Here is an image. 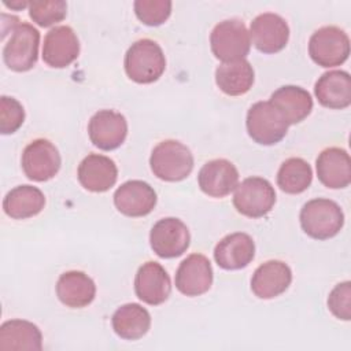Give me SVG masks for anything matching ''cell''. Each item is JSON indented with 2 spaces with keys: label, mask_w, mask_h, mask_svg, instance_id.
<instances>
[{
  "label": "cell",
  "mask_w": 351,
  "mask_h": 351,
  "mask_svg": "<svg viewBox=\"0 0 351 351\" xmlns=\"http://www.w3.org/2000/svg\"><path fill=\"white\" fill-rule=\"evenodd\" d=\"M300 226L303 232L315 240L335 237L344 225V214L340 206L324 197L308 200L300 210Z\"/></svg>",
  "instance_id": "1"
},
{
  "label": "cell",
  "mask_w": 351,
  "mask_h": 351,
  "mask_svg": "<svg viewBox=\"0 0 351 351\" xmlns=\"http://www.w3.org/2000/svg\"><path fill=\"white\" fill-rule=\"evenodd\" d=\"M126 75L137 84H152L160 78L166 69V59L158 43L141 38L133 43L125 53Z\"/></svg>",
  "instance_id": "2"
},
{
  "label": "cell",
  "mask_w": 351,
  "mask_h": 351,
  "mask_svg": "<svg viewBox=\"0 0 351 351\" xmlns=\"http://www.w3.org/2000/svg\"><path fill=\"white\" fill-rule=\"evenodd\" d=\"M149 166L159 180L177 182L185 180L193 169L191 149L177 140H163L154 147Z\"/></svg>",
  "instance_id": "3"
},
{
  "label": "cell",
  "mask_w": 351,
  "mask_h": 351,
  "mask_svg": "<svg viewBox=\"0 0 351 351\" xmlns=\"http://www.w3.org/2000/svg\"><path fill=\"white\" fill-rule=\"evenodd\" d=\"M40 32L30 23L19 22L3 48L5 66L16 73L32 70L38 59Z\"/></svg>",
  "instance_id": "4"
},
{
  "label": "cell",
  "mask_w": 351,
  "mask_h": 351,
  "mask_svg": "<svg viewBox=\"0 0 351 351\" xmlns=\"http://www.w3.org/2000/svg\"><path fill=\"white\" fill-rule=\"evenodd\" d=\"M245 126L248 136L261 145L280 143L289 128L285 118L270 101L254 103L247 111Z\"/></svg>",
  "instance_id": "5"
},
{
  "label": "cell",
  "mask_w": 351,
  "mask_h": 351,
  "mask_svg": "<svg viewBox=\"0 0 351 351\" xmlns=\"http://www.w3.org/2000/svg\"><path fill=\"white\" fill-rule=\"evenodd\" d=\"M214 56L222 63L244 59L251 47L250 33L240 19H225L217 23L210 34Z\"/></svg>",
  "instance_id": "6"
},
{
  "label": "cell",
  "mask_w": 351,
  "mask_h": 351,
  "mask_svg": "<svg viewBox=\"0 0 351 351\" xmlns=\"http://www.w3.org/2000/svg\"><path fill=\"white\" fill-rule=\"evenodd\" d=\"M308 55L321 67L340 66L348 59L350 38L337 26L319 27L308 40Z\"/></svg>",
  "instance_id": "7"
},
{
  "label": "cell",
  "mask_w": 351,
  "mask_h": 351,
  "mask_svg": "<svg viewBox=\"0 0 351 351\" xmlns=\"http://www.w3.org/2000/svg\"><path fill=\"white\" fill-rule=\"evenodd\" d=\"M276 203L273 185L262 177H248L237 184L233 195L234 208L248 218H261L271 211Z\"/></svg>",
  "instance_id": "8"
},
{
  "label": "cell",
  "mask_w": 351,
  "mask_h": 351,
  "mask_svg": "<svg viewBox=\"0 0 351 351\" xmlns=\"http://www.w3.org/2000/svg\"><path fill=\"white\" fill-rule=\"evenodd\" d=\"M21 163L29 180L43 182L58 174L62 159L58 148L49 140L36 138L25 147Z\"/></svg>",
  "instance_id": "9"
},
{
  "label": "cell",
  "mask_w": 351,
  "mask_h": 351,
  "mask_svg": "<svg viewBox=\"0 0 351 351\" xmlns=\"http://www.w3.org/2000/svg\"><path fill=\"white\" fill-rule=\"evenodd\" d=\"M191 244V234L186 225L174 217L159 219L149 232L152 251L165 259L182 255Z\"/></svg>",
  "instance_id": "10"
},
{
  "label": "cell",
  "mask_w": 351,
  "mask_h": 351,
  "mask_svg": "<svg viewBox=\"0 0 351 351\" xmlns=\"http://www.w3.org/2000/svg\"><path fill=\"white\" fill-rule=\"evenodd\" d=\"M248 33L254 47L263 53L280 52L289 40V26L287 21L274 12H263L255 16Z\"/></svg>",
  "instance_id": "11"
},
{
  "label": "cell",
  "mask_w": 351,
  "mask_h": 351,
  "mask_svg": "<svg viewBox=\"0 0 351 351\" xmlns=\"http://www.w3.org/2000/svg\"><path fill=\"white\" fill-rule=\"evenodd\" d=\"M88 134L99 149H117L128 136L126 118L114 110H99L89 121Z\"/></svg>",
  "instance_id": "12"
},
{
  "label": "cell",
  "mask_w": 351,
  "mask_h": 351,
  "mask_svg": "<svg viewBox=\"0 0 351 351\" xmlns=\"http://www.w3.org/2000/svg\"><path fill=\"white\" fill-rule=\"evenodd\" d=\"M134 292L147 304L165 303L171 292V281L165 267L152 261L143 263L134 277Z\"/></svg>",
  "instance_id": "13"
},
{
  "label": "cell",
  "mask_w": 351,
  "mask_h": 351,
  "mask_svg": "<svg viewBox=\"0 0 351 351\" xmlns=\"http://www.w3.org/2000/svg\"><path fill=\"white\" fill-rule=\"evenodd\" d=\"M80 55V41L70 26H55L44 37L43 60L49 67L70 66Z\"/></svg>",
  "instance_id": "14"
},
{
  "label": "cell",
  "mask_w": 351,
  "mask_h": 351,
  "mask_svg": "<svg viewBox=\"0 0 351 351\" xmlns=\"http://www.w3.org/2000/svg\"><path fill=\"white\" fill-rule=\"evenodd\" d=\"M213 285V267L203 254H191L176 271V288L185 296L206 293Z\"/></svg>",
  "instance_id": "15"
},
{
  "label": "cell",
  "mask_w": 351,
  "mask_h": 351,
  "mask_svg": "<svg viewBox=\"0 0 351 351\" xmlns=\"http://www.w3.org/2000/svg\"><path fill=\"white\" fill-rule=\"evenodd\" d=\"M114 204L126 217H144L155 208L156 192L145 181L130 180L117 188L114 192Z\"/></svg>",
  "instance_id": "16"
},
{
  "label": "cell",
  "mask_w": 351,
  "mask_h": 351,
  "mask_svg": "<svg viewBox=\"0 0 351 351\" xmlns=\"http://www.w3.org/2000/svg\"><path fill=\"white\" fill-rule=\"evenodd\" d=\"M197 182L203 193L211 197H225L236 189L239 171L228 159H213L199 170Z\"/></svg>",
  "instance_id": "17"
},
{
  "label": "cell",
  "mask_w": 351,
  "mask_h": 351,
  "mask_svg": "<svg viewBox=\"0 0 351 351\" xmlns=\"http://www.w3.org/2000/svg\"><path fill=\"white\" fill-rule=\"evenodd\" d=\"M292 281L291 267L277 259L256 267L251 278V291L259 299H273L284 293Z\"/></svg>",
  "instance_id": "18"
},
{
  "label": "cell",
  "mask_w": 351,
  "mask_h": 351,
  "mask_svg": "<svg viewBox=\"0 0 351 351\" xmlns=\"http://www.w3.org/2000/svg\"><path fill=\"white\" fill-rule=\"evenodd\" d=\"M255 256L252 237L243 232L230 233L222 237L214 248V259L221 269L240 270L251 263Z\"/></svg>",
  "instance_id": "19"
},
{
  "label": "cell",
  "mask_w": 351,
  "mask_h": 351,
  "mask_svg": "<svg viewBox=\"0 0 351 351\" xmlns=\"http://www.w3.org/2000/svg\"><path fill=\"white\" fill-rule=\"evenodd\" d=\"M315 169L318 180L330 189H341L351 182V160L346 149L330 147L324 149L317 160Z\"/></svg>",
  "instance_id": "20"
},
{
  "label": "cell",
  "mask_w": 351,
  "mask_h": 351,
  "mask_svg": "<svg viewBox=\"0 0 351 351\" xmlns=\"http://www.w3.org/2000/svg\"><path fill=\"white\" fill-rule=\"evenodd\" d=\"M80 184L90 192H106L115 185L118 169L112 159L99 154H89L78 166Z\"/></svg>",
  "instance_id": "21"
},
{
  "label": "cell",
  "mask_w": 351,
  "mask_h": 351,
  "mask_svg": "<svg viewBox=\"0 0 351 351\" xmlns=\"http://www.w3.org/2000/svg\"><path fill=\"white\" fill-rule=\"evenodd\" d=\"M318 103L326 108L343 110L351 104V77L343 70L324 73L314 85Z\"/></svg>",
  "instance_id": "22"
},
{
  "label": "cell",
  "mask_w": 351,
  "mask_h": 351,
  "mask_svg": "<svg viewBox=\"0 0 351 351\" xmlns=\"http://www.w3.org/2000/svg\"><path fill=\"white\" fill-rule=\"evenodd\" d=\"M58 299L70 308H82L90 304L96 296L93 280L80 270L60 274L56 282Z\"/></svg>",
  "instance_id": "23"
},
{
  "label": "cell",
  "mask_w": 351,
  "mask_h": 351,
  "mask_svg": "<svg viewBox=\"0 0 351 351\" xmlns=\"http://www.w3.org/2000/svg\"><path fill=\"white\" fill-rule=\"evenodd\" d=\"M43 335L37 325L26 319H10L0 326L1 351H40Z\"/></svg>",
  "instance_id": "24"
},
{
  "label": "cell",
  "mask_w": 351,
  "mask_h": 351,
  "mask_svg": "<svg viewBox=\"0 0 351 351\" xmlns=\"http://www.w3.org/2000/svg\"><path fill=\"white\" fill-rule=\"evenodd\" d=\"M285 118L288 125H295L307 118L313 110L311 95L296 85H284L274 90L269 100Z\"/></svg>",
  "instance_id": "25"
},
{
  "label": "cell",
  "mask_w": 351,
  "mask_h": 351,
  "mask_svg": "<svg viewBox=\"0 0 351 351\" xmlns=\"http://www.w3.org/2000/svg\"><path fill=\"white\" fill-rule=\"evenodd\" d=\"M254 80V69L245 59L221 63L215 70V84L228 96L247 93L252 88Z\"/></svg>",
  "instance_id": "26"
},
{
  "label": "cell",
  "mask_w": 351,
  "mask_h": 351,
  "mask_svg": "<svg viewBox=\"0 0 351 351\" xmlns=\"http://www.w3.org/2000/svg\"><path fill=\"white\" fill-rule=\"evenodd\" d=\"M111 325L117 336L125 340L141 339L151 328V315L138 303H126L115 310Z\"/></svg>",
  "instance_id": "27"
},
{
  "label": "cell",
  "mask_w": 351,
  "mask_h": 351,
  "mask_svg": "<svg viewBox=\"0 0 351 351\" xmlns=\"http://www.w3.org/2000/svg\"><path fill=\"white\" fill-rule=\"evenodd\" d=\"M44 206V193L33 185H18L12 188L3 200L4 213L14 219L32 218L40 214Z\"/></svg>",
  "instance_id": "28"
},
{
  "label": "cell",
  "mask_w": 351,
  "mask_h": 351,
  "mask_svg": "<svg viewBox=\"0 0 351 351\" xmlns=\"http://www.w3.org/2000/svg\"><path fill=\"white\" fill-rule=\"evenodd\" d=\"M313 181L311 166L302 158H289L284 160L277 171V185L289 195L304 192Z\"/></svg>",
  "instance_id": "29"
},
{
  "label": "cell",
  "mask_w": 351,
  "mask_h": 351,
  "mask_svg": "<svg viewBox=\"0 0 351 351\" xmlns=\"http://www.w3.org/2000/svg\"><path fill=\"white\" fill-rule=\"evenodd\" d=\"M29 16L41 27H49L66 18L67 3L63 0L29 1Z\"/></svg>",
  "instance_id": "30"
},
{
  "label": "cell",
  "mask_w": 351,
  "mask_h": 351,
  "mask_svg": "<svg viewBox=\"0 0 351 351\" xmlns=\"http://www.w3.org/2000/svg\"><path fill=\"white\" fill-rule=\"evenodd\" d=\"M133 7L138 21L147 26H159L171 14V1L169 0H136Z\"/></svg>",
  "instance_id": "31"
},
{
  "label": "cell",
  "mask_w": 351,
  "mask_h": 351,
  "mask_svg": "<svg viewBox=\"0 0 351 351\" xmlns=\"http://www.w3.org/2000/svg\"><path fill=\"white\" fill-rule=\"evenodd\" d=\"M25 121L22 104L10 96L0 97V132L1 134L15 133Z\"/></svg>",
  "instance_id": "32"
},
{
  "label": "cell",
  "mask_w": 351,
  "mask_h": 351,
  "mask_svg": "<svg viewBox=\"0 0 351 351\" xmlns=\"http://www.w3.org/2000/svg\"><path fill=\"white\" fill-rule=\"evenodd\" d=\"M328 308L330 313L343 321L351 318V282H339L328 296Z\"/></svg>",
  "instance_id": "33"
},
{
  "label": "cell",
  "mask_w": 351,
  "mask_h": 351,
  "mask_svg": "<svg viewBox=\"0 0 351 351\" xmlns=\"http://www.w3.org/2000/svg\"><path fill=\"white\" fill-rule=\"evenodd\" d=\"M3 4L5 5V7H8V8H11V10H22V8H25V7H29V1H7V0H4L3 1Z\"/></svg>",
  "instance_id": "34"
}]
</instances>
